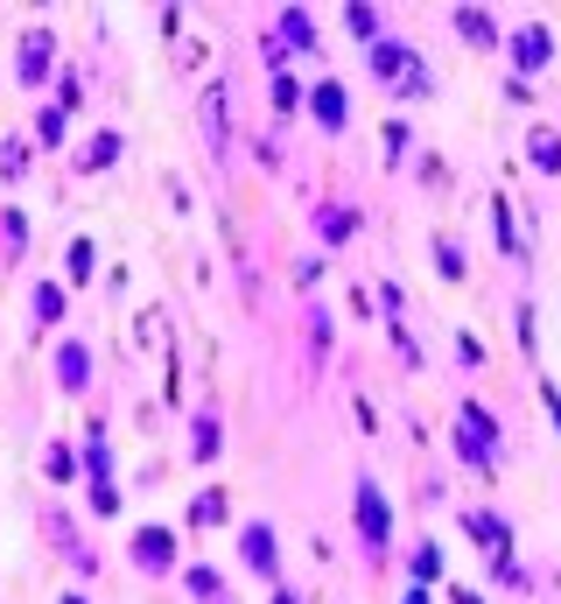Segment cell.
I'll use <instances>...</instances> for the list:
<instances>
[{
	"instance_id": "5bb4252c",
	"label": "cell",
	"mask_w": 561,
	"mask_h": 604,
	"mask_svg": "<svg viewBox=\"0 0 561 604\" xmlns=\"http://www.w3.org/2000/svg\"><path fill=\"white\" fill-rule=\"evenodd\" d=\"M450 29H456L471 50H498V22H492L485 8H456V14H450Z\"/></svg>"
},
{
	"instance_id": "484cf974",
	"label": "cell",
	"mask_w": 561,
	"mask_h": 604,
	"mask_svg": "<svg viewBox=\"0 0 561 604\" xmlns=\"http://www.w3.org/2000/svg\"><path fill=\"white\" fill-rule=\"evenodd\" d=\"M435 274H442V281H463V274H471V254H463L450 233H435Z\"/></svg>"
},
{
	"instance_id": "d590c367",
	"label": "cell",
	"mask_w": 561,
	"mask_h": 604,
	"mask_svg": "<svg viewBox=\"0 0 561 604\" xmlns=\"http://www.w3.org/2000/svg\"><path fill=\"white\" fill-rule=\"evenodd\" d=\"M386 337H393V352L408 358V366H421V345H414V331H408V324H386Z\"/></svg>"
},
{
	"instance_id": "ac0fdd59",
	"label": "cell",
	"mask_w": 561,
	"mask_h": 604,
	"mask_svg": "<svg viewBox=\"0 0 561 604\" xmlns=\"http://www.w3.org/2000/svg\"><path fill=\"white\" fill-rule=\"evenodd\" d=\"M352 233H358V212H352V204H323V212H316V239H323V247H344Z\"/></svg>"
},
{
	"instance_id": "277c9868",
	"label": "cell",
	"mask_w": 561,
	"mask_h": 604,
	"mask_svg": "<svg viewBox=\"0 0 561 604\" xmlns=\"http://www.w3.org/2000/svg\"><path fill=\"white\" fill-rule=\"evenodd\" d=\"M365 64H373V78L379 85H408L414 78V71H421V56H414V43H400V35H379V43L373 50H365Z\"/></svg>"
},
{
	"instance_id": "4dcf8cb0",
	"label": "cell",
	"mask_w": 561,
	"mask_h": 604,
	"mask_svg": "<svg viewBox=\"0 0 561 604\" xmlns=\"http://www.w3.org/2000/svg\"><path fill=\"white\" fill-rule=\"evenodd\" d=\"M64 134H71V112H56V106L35 112V141L43 148H64Z\"/></svg>"
},
{
	"instance_id": "bcb514c9",
	"label": "cell",
	"mask_w": 561,
	"mask_h": 604,
	"mask_svg": "<svg viewBox=\"0 0 561 604\" xmlns=\"http://www.w3.org/2000/svg\"><path fill=\"white\" fill-rule=\"evenodd\" d=\"M56 604H91V597H85V591H64V597H56Z\"/></svg>"
},
{
	"instance_id": "f546056e",
	"label": "cell",
	"mask_w": 561,
	"mask_h": 604,
	"mask_svg": "<svg viewBox=\"0 0 561 604\" xmlns=\"http://www.w3.org/2000/svg\"><path fill=\"white\" fill-rule=\"evenodd\" d=\"M0 247H8V260L29 254V218L22 212H0Z\"/></svg>"
},
{
	"instance_id": "d4e9b609",
	"label": "cell",
	"mask_w": 561,
	"mask_h": 604,
	"mask_svg": "<svg viewBox=\"0 0 561 604\" xmlns=\"http://www.w3.org/2000/svg\"><path fill=\"white\" fill-rule=\"evenodd\" d=\"M267 99H274V120H295V112L309 106V91L288 78V71H274V91H267Z\"/></svg>"
},
{
	"instance_id": "6da1fadb",
	"label": "cell",
	"mask_w": 561,
	"mask_h": 604,
	"mask_svg": "<svg viewBox=\"0 0 561 604\" xmlns=\"http://www.w3.org/2000/svg\"><path fill=\"white\" fill-rule=\"evenodd\" d=\"M85 493H91V514H120V478H112V450H106V422L85 429Z\"/></svg>"
},
{
	"instance_id": "5b68a950",
	"label": "cell",
	"mask_w": 561,
	"mask_h": 604,
	"mask_svg": "<svg viewBox=\"0 0 561 604\" xmlns=\"http://www.w3.org/2000/svg\"><path fill=\"white\" fill-rule=\"evenodd\" d=\"M506 50H513V78H533V71H548V64H554V35L540 29V22L513 29V35H506Z\"/></svg>"
},
{
	"instance_id": "4fadbf2b",
	"label": "cell",
	"mask_w": 561,
	"mask_h": 604,
	"mask_svg": "<svg viewBox=\"0 0 561 604\" xmlns=\"http://www.w3.org/2000/svg\"><path fill=\"white\" fill-rule=\"evenodd\" d=\"M29 316H35L43 331H56V324L71 316V289H64V281H35V289H29Z\"/></svg>"
},
{
	"instance_id": "30bf717a",
	"label": "cell",
	"mask_w": 561,
	"mask_h": 604,
	"mask_svg": "<svg viewBox=\"0 0 561 604\" xmlns=\"http://www.w3.org/2000/svg\"><path fill=\"white\" fill-rule=\"evenodd\" d=\"M56 387H64V393H85V387H91V352H85V337H56Z\"/></svg>"
},
{
	"instance_id": "7402d4cb",
	"label": "cell",
	"mask_w": 561,
	"mask_h": 604,
	"mask_svg": "<svg viewBox=\"0 0 561 604\" xmlns=\"http://www.w3.org/2000/svg\"><path fill=\"white\" fill-rule=\"evenodd\" d=\"M408 570H414V583H442V570H450V556H442V541H414Z\"/></svg>"
},
{
	"instance_id": "7c38bea8",
	"label": "cell",
	"mask_w": 561,
	"mask_h": 604,
	"mask_svg": "<svg viewBox=\"0 0 561 604\" xmlns=\"http://www.w3.org/2000/svg\"><path fill=\"white\" fill-rule=\"evenodd\" d=\"M274 43H281V56H288V50H302V56H309V50H323V43H316V14H309V8H281Z\"/></svg>"
},
{
	"instance_id": "4316f807",
	"label": "cell",
	"mask_w": 561,
	"mask_h": 604,
	"mask_svg": "<svg viewBox=\"0 0 561 604\" xmlns=\"http://www.w3.org/2000/svg\"><path fill=\"white\" fill-rule=\"evenodd\" d=\"M64 274H71V281H91V274H99V247H91V239H71Z\"/></svg>"
},
{
	"instance_id": "e0dca14e",
	"label": "cell",
	"mask_w": 561,
	"mask_h": 604,
	"mask_svg": "<svg viewBox=\"0 0 561 604\" xmlns=\"http://www.w3.org/2000/svg\"><path fill=\"white\" fill-rule=\"evenodd\" d=\"M120 155H127V141L106 127V134H91V141H85V155H77V176H99V169H112Z\"/></svg>"
},
{
	"instance_id": "8fae6325",
	"label": "cell",
	"mask_w": 561,
	"mask_h": 604,
	"mask_svg": "<svg viewBox=\"0 0 561 604\" xmlns=\"http://www.w3.org/2000/svg\"><path fill=\"white\" fill-rule=\"evenodd\" d=\"M204 141H211V155L225 162V141H231V91L225 85L204 91Z\"/></svg>"
},
{
	"instance_id": "cb8c5ba5",
	"label": "cell",
	"mask_w": 561,
	"mask_h": 604,
	"mask_svg": "<svg viewBox=\"0 0 561 604\" xmlns=\"http://www.w3.org/2000/svg\"><path fill=\"white\" fill-rule=\"evenodd\" d=\"M456 429H471V436L485 443V450H498V443H506V436H498V422H492V414L477 408V401H463V408H456Z\"/></svg>"
},
{
	"instance_id": "8992f818",
	"label": "cell",
	"mask_w": 561,
	"mask_h": 604,
	"mask_svg": "<svg viewBox=\"0 0 561 604\" xmlns=\"http://www.w3.org/2000/svg\"><path fill=\"white\" fill-rule=\"evenodd\" d=\"M127 556H133V570H141V576H169V570H183V562H176V535H169V527H141Z\"/></svg>"
},
{
	"instance_id": "8d00e7d4",
	"label": "cell",
	"mask_w": 561,
	"mask_h": 604,
	"mask_svg": "<svg viewBox=\"0 0 561 604\" xmlns=\"http://www.w3.org/2000/svg\"><path fill=\"white\" fill-rule=\"evenodd\" d=\"M379 310H386V324H400V310H408V295H400V281H379Z\"/></svg>"
},
{
	"instance_id": "d6a6232c",
	"label": "cell",
	"mask_w": 561,
	"mask_h": 604,
	"mask_svg": "<svg viewBox=\"0 0 561 604\" xmlns=\"http://www.w3.org/2000/svg\"><path fill=\"white\" fill-rule=\"evenodd\" d=\"M77 106H85V78L64 64V71H56V112H77Z\"/></svg>"
},
{
	"instance_id": "f35d334b",
	"label": "cell",
	"mask_w": 561,
	"mask_h": 604,
	"mask_svg": "<svg viewBox=\"0 0 561 604\" xmlns=\"http://www.w3.org/2000/svg\"><path fill=\"white\" fill-rule=\"evenodd\" d=\"M519 345H527V352L540 345V331H533V302H519Z\"/></svg>"
},
{
	"instance_id": "3957f363",
	"label": "cell",
	"mask_w": 561,
	"mask_h": 604,
	"mask_svg": "<svg viewBox=\"0 0 561 604\" xmlns=\"http://www.w3.org/2000/svg\"><path fill=\"white\" fill-rule=\"evenodd\" d=\"M14 78H22V91H43V85L56 78V35H50V29H29V35H22Z\"/></svg>"
},
{
	"instance_id": "d6986e66",
	"label": "cell",
	"mask_w": 561,
	"mask_h": 604,
	"mask_svg": "<svg viewBox=\"0 0 561 604\" xmlns=\"http://www.w3.org/2000/svg\"><path fill=\"white\" fill-rule=\"evenodd\" d=\"M527 155H533L540 176H561V134H554V127H533V134H527Z\"/></svg>"
},
{
	"instance_id": "9a60e30c",
	"label": "cell",
	"mask_w": 561,
	"mask_h": 604,
	"mask_svg": "<svg viewBox=\"0 0 561 604\" xmlns=\"http://www.w3.org/2000/svg\"><path fill=\"white\" fill-rule=\"evenodd\" d=\"M176 576H183V591H190V597H204V604H231V591H225V576L211 570V562H183Z\"/></svg>"
},
{
	"instance_id": "603a6c76",
	"label": "cell",
	"mask_w": 561,
	"mask_h": 604,
	"mask_svg": "<svg viewBox=\"0 0 561 604\" xmlns=\"http://www.w3.org/2000/svg\"><path fill=\"white\" fill-rule=\"evenodd\" d=\"M463 527H471L485 549H513V520H498V514H463Z\"/></svg>"
},
{
	"instance_id": "74e56055",
	"label": "cell",
	"mask_w": 561,
	"mask_h": 604,
	"mask_svg": "<svg viewBox=\"0 0 561 604\" xmlns=\"http://www.w3.org/2000/svg\"><path fill=\"white\" fill-rule=\"evenodd\" d=\"M309 337H316V352L331 345V310H309Z\"/></svg>"
},
{
	"instance_id": "e575fe53",
	"label": "cell",
	"mask_w": 561,
	"mask_h": 604,
	"mask_svg": "<svg viewBox=\"0 0 561 604\" xmlns=\"http://www.w3.org/2000/svg\"><path fill=\"white\" fill-rule=\"evenodd\" d=\"M408 148H414L408 120H386V162H408Z\"/></svg>"
},
{
	"instance_id": "ee69618b",
	"label": "cell",
	"mask_w": 561,
	"mask_h": 604,
	"mask_svg": "<svg viewBox=\"0 0 561 604\" xmlns=\"http://www.w3.org/2000/svg\"><path fill=\"white\" fill-rule=\"evenodd\" d=\"M267 604H302L295 591H288V583H274V597H267Z\"/></svg>"
},
{
	"instance_id": "83f0119b",
	"label": "cell",
	"mask_w": 561,
	"mask_h": 604,
	"mask_svg": "<svg viewBox=\"0 0 561 604\" xmlns=\"http://www.w3.org/2000/svg\"><path fill=\"white\" fill-rule=\"evenodd\" d=\"M344 29H352V35H358L365 50H373L379 35H386V22H379V8H344Z\"/></svg>"
},
{
	"instance_id": "7bdbcfd3",
	"label": "cell",
	"mask_w": 561,
	"mask_h": 604,
	"mask_svg": "<svg viewBox=\"0 0 561 604\" xmlns=\"http://www.w3.org/2000/svg\"><path fill=\"white\" fill-rule=\"evenodd\" d=\"M400 604H435V591H429V583H408V591H400Z\"/></svg>"
},
{
	"instance_id": "1f68e13d",
	"label": "cell",
	"mask_w": 561,
	"mask_h": 604,
	"mask_svg": "<svg viewBox=\"0 0 561 604\" xmlns=\"http://www.w3.org/2000/svg\"><path fill=\"white\" fill-rule=\"evenodd\" d=\"M29 176V141H0V183H22Z\"/></svg>"
},
{
	"instance_id": "7a4b0ae2",
	"label": "cell",
	"mask_w": 561,
	"mask_h": 604,
	"mask_svg": "<svg viewBox=\"0 0 561 604\" xmlns=\"http://www.w3.org/2000/svg\"><path fill=\"white\" fill-rule=\"evenodd\" d=\"M358 535H365V549H386L393 541V499L379 493V478H358Z\"/></svg>"
},
{
	"instance_id": "f6af8a7d",
	"label": "cell",
	"mask_w": 561,
	"mask_h": 604,
	"mask_svg": "<svg viewBox=\"0 0 561 604\" xmlns=\"http://www.w3.org/2000/svg\"><path fill=\"white\" fill-rule=\"evenodd\" d=\"M450 604H485V597H477V591H450Z\"/></svg>"
},
{
	"instance_id": "f1b7e54d",
	"label": "cell",
	"mask_w": 561,
	"mask_h": 604,
	"mask_svg": "<svg viewBox=\"0 0 561 604\" xmlns=\"http://www.w3.org/2000/svg\"><path fill=\"white\" fill-rule=\"evenodd\" d=\"M218 520H225V493H218V485H204V493L190 499V527H218Z\"/></svg>"
},
{
	"instance_id": "60d3db41",
	"label": "cell",
	"mask_w": 561,
	"mask_h": 604,
	"mask_svg": "<svg viewBox=\"0 0 561 604\" xmlns=\"http://www.w3.org/2000/svg\"><path fill=\"white\" fill-rule=\"evenodd\" d=\"M506 106H533V85L527 78H506Z\"/></svg>"
},
{
	"instance_id": "b9f144b4",
	"label": "cell",
	"mask_w": 561,
	"mask_h": 604,
	"mask_svg": "<svg viewBox=\"0 0 561 604\" xmlns=\"http://www.w3.org/2000/svg\"><path fill=\"white\" fill-rule=\"evenodd\" d=\"M540 408H548V414H554V429H561V387H554V380H540Z\"/></svg>"
},
{
	"instance_id": "2e32d148",
	"label": "cell",
	"mask_w": 561,
	"mask_h": 604,
	"mask_svg": "<svg viewBox=\"0 0 561 604\" xmlns=\"http://www.w3.org/2000/svg\"><path fill=\"white\" fill-rule=\"evenodd\" d=\"M218 450H225V422L204 408L197 422H190V457H197V464H218Z\"/></svg>"
},
{
	"instance_id": "ffe728a7",
	"label": "cell",
	"mask_w": 561,
	"mask_h": 604,
	"mask_svg": "<svg viewBox=\"0 0 561 604\" xmlns=\"http://www.w3.org/2000/svg\"><path fill=\"white\" fill-rule=\"evenodd\" d=\"M492 233H498V247H506L513 260H527V239H519V218H513L506 197H492Z\"/></svg>"
},
{
	"instance_id": "44dd1931",
	"label": "cell",
	"mask_w": 561,
	"mask_h": 604,
	"mask_svg": "<svg viewBox=\"0 0 561 604\" xmlns=\"http://www.w3.org/2000/svg\"><path fill=\"white\" fill-rule=\"evenodd\" d=\"M77 464H85V450H71V443H50V450H43V471H50L56 493H64V485L77 478Z\"/></svg>"
},
{
	"instance_id": "52a82bcc",
	"label": "cell",
	"mask_w": 561,
	"mask_h": 604,
	"mask_svg": "<svg viewBox=\"0 0 561 604\" xmlns=\"http://www.w3.org/2000/svg\"><path fill=\"white\" fill-rule=\"evenodd\" d=\"M239 556H246V570H253V576L281 583V549H274V527H267V520H246L239 527Z\"/></svg>"
},
{
	"instance_id": "ab89813d",
	"label": "cell",
	"mask_w": 561,
	"mask_h": 604,
	"mask_svg": "<svg viewBox=\"0 0 561 604\" xmlns=\"http://www.w3.org/2000/svg\"><path fill=\"white\" fill-rule=\"evenodd\" d=\"M295 281H302V289H316V281H323V260H316V254L295 260Z\"/></svg>"
},
{
	"instance_id": "836d02e7",
	"label": "cell",
	"mask_w": 561,
	"mask_h": 604,
	"mask_svg": "<svg viewBox=\"0 0 561 604\" xmlns=\"http://www.w3.org/2000/svg\"><path fill=\"white\" fill-rule=\"evenodd\" d=\"M393 99H408V106H421V99H435V71H429V64H421V71H414V78H408V85H400V91H393Z\"/></svg>"
},
{
	"instance_id": "9c48e42d",
	"label": "cell",
	"mask_w": 561,
	"mask_h": 604,
	"mask_svg": "<svg viewBox=\"0 0 561 604\" xmlns=\"http://www.w3.org/2000/svg\"><path fill=\"white\" fill-rule=\"evenodd\" d=\"M309 112H316L323 134H344V127H352V91H344L337 78H323L316 91H309Z\"/></svg>"
},
{
	"instance_id": "ba28073f",
	"label": "cell",
	"mask_w": 561,
	"mask_h": 604,
	"mask_svg": "<svg viewBox=\"0 0 561 604\" xmlns=\"http://www.w3.org/2000/svg\"><path fill=\"white\" fill-rule=\"evenodd\" d=\"M43 535L56 541V556H64L77 576H91V570H99V556H91L85 541H77V527H71V514H64V506H50V514H43Z\"/></svg>"
}]
</instances>
